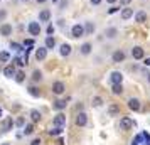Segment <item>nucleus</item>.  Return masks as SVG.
Returning <instances> with one entry per match:
<instances>
[{
	"label": "nucleus",
	"mask_w": 150,
	"mask_h": 145,
	"mask_svg": "<svg viewBox=\"0 0 150 145\" xmlns=\"http://www.w3.org/2000/svg\"><path fill=\"white\" fill-rule=\"evenodd\" d=\"M135 21H137V22H140V24H143V22L147 21V14H145V12H137Z\"/></svg>",
	"instance_id": "obj_18"
},
{
	"label": "nucleus",
	"mask_w": 150,
	"mask_h": 145,
	"mask_svg": "<svg viewBox=\"0 0 150 145\" xmlns=\"http://www.w3.org/2000/svg\"><path fill=\"white\" fill-rule=\"evenodd\" d=\"M47 57V47H39L35 51V59L37 61H44Z\"/></svg>",
	"instance_id": "obj_6"
},
{
	"label": "nucleus",
	"mask_w": 150,
	"mask_h": 145,
	"mask_svg": "<svg viewBox=\"0 0 150 145\" xmlns=\"http://www.w3.org/2000/svg\"><path fill=\"white\" fill-rule=\"evenodd\" d=\"M110 79H111V83L113 84H118L123 81V74L120 73V71H113L111 73V76H110Z\"/></svg>",
	"instance_id": "obj_8"
},
{
	"label": "nucleus",
	"mask_w": 150,
	"mask_h": 145,
	"mask_svg": "<svg viewBox=\"0 0 150 145\" xmlns=\"http://www.w3.org/2000/svg\"><path fill=\"white\" fill-rule=\"evenodd\" d=\"M44 2H46V0H37V4H44Z\"/></svg>",
	"instance_id": "obj_47"
},
{
	"label": "nucleus",
	"mask_w": 150,
	"mask_h": 145,
	"mask_svg": "<svg viewBox=\"0 0 150 145\" xmlns=\"http://www.w3.org/2000/svg\"><path fill=\"white\" fill-rule=\"evenodd\" d=\"M108 111H110V115H116V113L120 111V108H118V105H110Z\"/></svg>",
	"instance_id": "obj_29"
},
{
	"label": "nucleus",
	"mask_w": 150,
	"mask_h": 145,
	"mask_svg": "<svg viewBox=\"0 0 150 145\" xmlns=\"http://www.w3.org/2000/svg\"><path fill=\"white\" fill-rule=\"evenodd\" d=\"M14 62L17 64V66H24V64H27V62H25V59H21V57H17V59H14Z\"/></svg>",
	"instance_id": "obj_35"
},
{
	"label": "nucleus",
	"mask_w": 150,
	"mask_h": 145,
	"mask_svg": "<svg viewBox=\"0 0 150 145\" xmlns=\"http://www.w3.org/2000/svg\"><path fill=\"white\" fill-rule=\"evenodd\" d=\"M14 127V122H12V118H7L5 122H4V132H8L10 128Z\"/></svg>",
	"instance_id": "obj_21"
},
{
	"label": "nucleus",
	"mask_w": 150,
	"mask_h": 145,
	"mask_svg": "<svg viewBox=\"0 0 150 145\" xmlns=\"http://www.w3.org/2000/svg\"><path fill=\"white\" fill-rule=\"evenodd\" d=\"M132 127H133V122H132L128 117H123L122 120H120V128H122V130H130Z\"/></svg>",
	"instance_id": "obj_5"
},
{
	"label": "nucleus",
	"mask_w": 150,
	"mask_h": 145,
	"mask_svg": "<svg viewBox=\"0 0 150 145\" xmlns=\"http://www.w3.org/2000/svg\"><path fill=\"white\" fill-rule=\"evenodd\" d=\"M86 123H88L86 113H84V111H79L78 117H76V125H78V127H86Z\"/></svg>",
	"instance_id": "obj_4"
},
{
	"label": "nucleus",
	"mask_w": 150,
	"mask_h": 145,
	"mask_svg": "<svg viewBox=\"0 0 150 145\" xmlns=\"http://www.w3.org/2000/svg\"><path fill=\"white\" fill-rule=\"evenodd\" d=\"M27 29L30 35H39L41 34V22H30Z\"/></svg>",
	"instance_id": "obj_2"
},
{
	"label": "nucleus",
	"mask_w": 150,
	"mask_h": 145,
	"mask_svg": "<svg viewBox=\"0 0 150 145\" xmlns=\"http://www.w3.org/2000/svg\"><path fill=\"white\" fill-rule=\"evenodd\" d=\"M4 74H5L7 78H14L15 74H17V71H15L14 64H8V66H5V68H4Z\"/></svg>",
	"instance_id": "obj_9"
},
{
	"label": "nucleus",
	"mask_w": 150,
	"mask_h": 145,
	"mask_svg": "<svg viewBox=\"0 0 150 145\" xmlns=\"http://www.w3.org/2000/svg\"><path fill=\"white\" fill-rule=\"evenodd\" d=\"M132 56H133V59H142L143 57V49L140 46H137V47L132 49Z\"/></svg>",
	"instance_id": "obj_12"
},
{
	"label": "nucleus",
	"mask_w": 150,
	"mask_h": 145,
	"mask_svg": "<svg viewBox=\"0 0 150 145\" xmlns=\"http://www.w3.org/2000/svg\"><path fill=\"white\" fill-rule=\"evenodd\" d=\"M106 2H108V4H115L116 0H106Z\"/></svg>",
	"instance_id": "obj_46"
},
{
	"label": "nucleus",
	"mask_w": 150,
	"mask_h": 145,
	"mask_svg": "<svg viewBox=\"0 0 150 145\" xmlns=\"http://www.w3.org/2000/svg\"><path fill=\"white\" fill-rule=\"evenodd\" d=\"M29 93H30V96H34V98H39V96H41V91L37 90L35 86H30V88H29Z\"/></svg>",
	"instance_id": "obj_23"
},
{
	"label": "nucleus",
	"mask_w": 150,
	"mask_h": 145,
	"mask_svg": "<svg viewBox=\"0 0 150 145\" xmlns=\"http://www.w3.org/2000/svg\"><path fill=\"white\" fill-rule=\"evenodd\" d=\"M30 145H41V138H34V140L30 142Z\"/></svg>",
	"instance_id": "obj_38"
},
{
	"label": "nucleus",
	"mask_w": 150,
	"mask_h": 145,
	"mask_svg": "<svg viewBox=\"0 0 150 145\" xmlns=\"http://www.w3.org/2000/svg\"><path fill=\"white\" fill-rule=\"evenodd\" d=\"M24 133H25V135H30V133H34V125H32V123L25 125V128H24Z\"/></svg>",
	"instance_id": "obj_27"
},
{
	"label": "nucleus",
	"mask_w": 150,
	"mask_h": 145,
	"mask_svg": "<svg viewBox=\"0 0 150 145\" xmlns=\"http://www.w3.org/2000/svg\"><path fill=\"white\" fill-rule=\"evenodd\" d=\"M15 81H17V83H24V81H25V74H24V71H17V74H15Z\"/></svg>",
	"instance_id": "obj_22"
},
{
	"label": "nucleus",
	"mask_w": 150,
	"mask_h": 145,
	"mask_svg": "<svg viewBox=\"0 0 150 145\" xmlns=\"http://www.w3.org/2000/svg\"><path fill=\"white\" fill-rule=\"evenodd\" d=\"M30 120H32V122H39V120H41V113L37 110H32L30 111Z\"/></svg>",
	"instance_id": "obj_24"
},
{
	"label": "nucleus",
	"mask_w": 150,
	"mask_h": 145,
	"mask_svg": "<svg viewBox=\"0 0 150 145\" xmlns=\"http://www.w3.org/2000/svg\"><path fill=\"white\" fill-rule=\"evenodd\" d=\"M130 2H132V0H122V4H123V5H128Z\"/></svg>",
	"instance_id": "obj_45"
},
{
	"label": "nucleus",
	"mask_w": 150,
	"mask_h": 145,
	"mask_svg": "<svg viewBox=\"0 0 150 145\" xmlns=\"http://www.w3.org/2000/svg\"><path fill=\"white\" fill-rule=\"evenodd\" d=\"M101 105H103V100H101L100 96H95V98H93V106H96V108H100Z\"/></svg>",
	"instance_id": "obj_31"
},
{
	"label": "nucleus",
	"mask_w": 150,
	"mask_h": 145,
	"mask_svg": "<svg viewBox=\"0 0 150 145\" xmlns=\"http://www.w3.org/2000/svg\"><path fill=\"white\" fill-rule=\"evenodd\" d=\"M66 101H64V100H57V101H54V108L56 110H64V108H66Z\"/></svg>",
	"instance_id": "obj_19"
},
{
	"label": "nucleus",
	"mask_w": 150,
	"mask_h": 145,
	"mask_svg": "<svg viewBox=\"0 0 150 145\" xmlns=\"http://www.w3.org/2000/svg\"><path fill=\"white\" fill-rule=\"evenodd\" d=\"M115 12H118V7H111L108 10V14H115Z\"/></svg>",
	"instance_id": "obj_39"
},
{
	"label": "nucleus",
	"mask_w": 150,
	"mask_h": 145,
	"mask_svg": "<svg viewBox=\"0 0 150 145\" xmlns=\"http://www.w3.org/2000/svg\"><path fill=\"white\" fill-rule=\"evenodd\" d=\"M132 15H133V8H123L122 10V19L123 21H127V19H130V17H132Z\"/></svg>",
	"instance_id": "obj_15"
},
{
	"label": "nucleus",
	"mask_w": 150,
	"mask_h": 145,
	"mask_svg": "<svg viewBox=\"0 0 150 145\" xmlns=\"http://www.w3.org/2000/svg\"><path fill=\"white\" fill-rule=\"evenodd\" d=\"M52 123H54V127H64L66 125V115L64 113H57L54 117V120H52Z\"/></svg>",
	"instance_id": "obj_3"
},
{
	"label": "nucleus",
	"mask_w": 150,
	"mask_h": 145,
	"mask_svg": "<svg viewBox=\"0 0 150 145\" xmlns=\"http://www.w3.org/2000/svg\"><path fill=\"white\" fill-rule=\"evenodd\" d=\"M71 34H73V37H83V35L86 34V30H84V27H83L81 24H76V25H73V29H71Z\"/></svg>",
	"instance_id": "obj_1"
},
{
	"label": "nucleus",
	"mask_w": 150,
	"mask_h": 145,
	"mask_svg": "<svg viewBox=\"0 0 150 145\" xmlns=\"http://www.w3.org/2000/svg\"><path fill=\"white\" fill-rule=\"evenodd\" d=\"M54 46H56V39L52 37V35H47V37H46V47L54 49Z\"/></svg>",
	"instance_id": "obj_16"
},
{
	"label": "nucleus",
	"mask_w": 150,
	"mask_h": 145,
	"mask_svg": "<svg viewBox=\"0 0 150 145\" xmlns=\"http://www.w3.org/2000/svg\"><path fill=\"white\" fill-rule=\"evenodd\" d=\"M0 34L2 35H10L12 34V25H10V24H4V25L0 27Z\"/></svg>",
	"instance_id": "obj_13"
},
{
	"label": "nucleus",
	"mask_w": 150,
	"mask_h": 145,
	"mask_svg": "<svg viewBox=\"0 0 150 145\" xmlns=\"http://www.w3.org/2000/svg\"><path fill=\"white\" fill-rule=\"evenodd\" d=\"M61 132H62V127H56L54 130H52V128L49 130V135H59Z\"/></svg>",
	"instance_id": "obj_33"
},
{
	"label": "nucleus",
	"mask_w": 150,
	"mask_h": 145,
	"mask_svg": "<svg viewBox=\"0 0 150 145\" xmlns=\"http://www.w3.org/2000/svg\"><path fill=\"white\" fill-rule=\"evenodd\" d=\"M128 108L133 111H138L140 110V101L137 100V98H130L128 100Z\"/></svg>",
	"instance_id": "obj_11"
},
{
	"label": "nucleus",
	"mask_w": 150,
	"mask_h": 145,
	"mask_svg": "<svg viewBox=\"0 0 150 145\" xmlns=\"http://www.w3.org/2000/svg\"><path fill=\"white\" fill-rule=\"evenodd\" d=\"M59 52H61V56H64V57H66V56H69V54H71V46H69V44H62Z\"/></svg>",
	"instance_id": "obj_17"
},
{
	"label": "nucleus",
	"mask_w": 150,
	"mask_h": 145,
	"mask_svg": "<svg viewBox=\"0 0 150 145\" xmlns=\"http://www.w3.org/2000/svg\"><path fill=\"white\" fill-rule=\"evenodd\" d=\"M91 4H93V5H100V4H101V0H91Z\"/></svg>",
	"instance_id": "obj_42"
},
{
	"label": "nucleus",
	"mask_w": 150,
	"mask_h": 145,
	"mask_svg": "<svg viewBox=\"0 0 150 145\" xmlns=\"http://www.w3.org/2000/svg\"><path fill=\"white\" fill-rule=\"evenodd\" d=\"M143 64H145V66H150V57H147V59H145V62H143Z\"/></svg>",
	"instance_id": "obj_43"
},
{
	"label": "nucleus",
	"mask_w": 150,
	"mask_h": 145,
	"mask_svg": "<svg viewBox=\"0 0 150 145\" xmlns=\"http://www.w3.org/2000/svg\"><path fill=\"white\" fill-rule=\"evenodd\" d=\"M84 30H86V34H93V32H95V24H91V22H86V25H84Z\"/></svg>",
	"instance_id": "obj_26"
},
{
	"label": "nucleus",
	"mask_w": 150,
	"mask_h": 145,
	"mask_svg": "<svg viewBox=\"0 0 150 145\" xmlns=\"http://www.w3.org/2000/svg\"><path fill=\"white\" fill-rule=\"evenodd\" d=\"M111 59H113V62H123L125 61V52L123 51H115L113 56H111Z\"/></svg>",
	"instance_id": "obj_10"
},
{
	"label": "nucleus",
	"mask_w": 150,
	"mask_h": 145,
	"mask_svg": "<svg viewBox=\"0 0 150 145\" xmlns=\"http://www.w3.org/2000/svg\"><path fill=\"white\" fill-rule=\"evenodd\" d=\"M8 59H10V54H8V52H5V51H2V52H0V61H2V62H7Z\"/></svg>",
	"instance_id": "obj_28"
},
{
	"label": "nucleus",
	"mask_w": 150,
	"mask_h": 145,
	"mask_svg": "<svg viewBox=\"0 0 150 145\" xmlns=\"http://www.w3.org/2000/svg\"><path fill=\"white\" fill-rule=\"evenodd\" d=\"M64 90H66V86H64V83H62V81H56V83L52 84V91H54L56 95H62V93H64Z\"/></svg>",
	"instance_id": "obj_7"
},
{
	"label": "nucleus",
	"mask_w": 150,
	"mask_h": 145,
	"mask_svg": "<svg viewBox=\"0 0 150 145\" xmlns=\"http://www.w3.org/2000/svg\"><path fill=\"white\" fill-rule=\"evenodd\" d=\"M17 125H19V127H22V125H24V118H19V120H17Z\"/></svg>",
	"instance_id": "obj_41"
},
{
	"label": "nucleus",
	"mask_w": 150,
	"mask_h": 145,
	"mask_svg": "<svg viewBox=\"0 0 150 145\" xmlns=\"http://www.w3.org/2000/svg\"><path fill=\"white\" fill-rule=\"evenodd\" d=\"M149 81H150V74H149Z\"/></svg>",
	"instance_id": "obj_48"
},
{
	"label": "nucleus",
	"mask_w": 150,
	"mask_h": 145,
	"mask_svg": "<svg viewBox=\"0 0 150 145\" xmlns=\"http://www.w3.org/2000/svg\"><path fill=\"white\" fill-rule=\"evenodd\" d=\"M24 44H25V46H29V47H30V46L34 44V41H32V39H27V41L24 42Z\"/></svg>",
	"instance_id": "obj_40"
},
{
	"label": "nucleus",
	"mask_w": 150,
	"mask_h": 145,
	"mask_svg": "<svg viewBox=\"0 0 150 145\" xmlns=\"http://www.w3.org/2000/svg\"><path fill=\"white\" fill-rule=\"evenodd\" d=\"M89 52H91V44H89V42H84V44H83L81 46V54H89Z\"/></svg>",
	"instance_id": "obj_20"
},
{
	"label": "nucleus",
	"mask_w": 150,
	"mask_h": 145,
	"mask_svg": "<svg viewBox=\"0 0 150 145\" xmlns=\"http://www.w3.org/2000/svg\"><path fill=\"white\" fill-rule=\"evenodd\" d=\"M142 138H143V135H137V137H135V142H133V145H142Z\"/></svg>",
	"instance_id": "obj_36"
},
{
	"label": "nucleus",
	"mask_w": 150,
	"mask_h": 145,
	"mask_svg": "<svg viewBox=\"0 0 150 145\" xmlns=\"http://www.w3.org/2000/svg\"><path fill=\"white\" fill-rule=\"evenodd\" d=\"M47 34H49V35L54 34V25H49V27H47Z\"/></svg>",
	"instance_id": "obj_37"
},
{
	"label": "nucleus",
	"mask_w": 150,
	"mask_h": 145,
	"mask_svg": "<svg viewBox=\"0 0 150 145\" xmlns=\"http://www.w3.org/2000/svg\"><path fill=\"white\" fill-rule=\"evenodd\" d=\"M49 19H51V12L49 10H42L39 14V22H47Z\"/></svg>",
	"instance_id": "obj_14"
},
{
	"label": "nucleus",
	"mask_w": 150,
	"mask_h": 145,
	"mask_svg": "<svg viewBox=\"0 0 150 145\" xmlns=\"http://www.w3.org/2000/svg\"><path fill=\"white\" fill-rule=\"evenodd\" d=\"M116 32H118V30H116L115 27L108 29V30H106V37H110V39H113V37H115V35H116Z\"/></svg>",
	"instance_id": "obj_30"
},
{
	"label": "nucleus",
	"mask_w": 150,
	"mask_h": 145,
	"mask_svg": "<svg viewBox=\"0 0 150 145\" xmlns=\"http://www.w3.org/2000/svg\"><path fill=\"white\" fill-rule=\"evenodd\" d=\"M10 47L14 49V51H22L21 44H17V42H10Z\"/></svg>",
	"instance_id": "obj_34"
},
{
	"label": "nucleus",
	"mask_w": 150,
	"mask_h": 145,
	"mask_svg": "<svg viewBox=\"0 0 150 145\" xmlns=\"http://www.w3.org/2000/svg\"><path fill=\"white\" fill-rule=\"evenodd\" d=\"M4 145H10V144H4Z\"/></svg>",
	"instance_id": "obj_49"
},
{
	"label": "nucleus",
	"mask_w": 150,
	"mask_h": 145,
	"mask_svg": "<svg viewBox=\"0 0 150 145\" xmlns=\"http://www.w3.org/2000/svg\"><path fill=\"white\" fill-rule=\"evenodd\" d=\"M32 79H34V81H41L42 79V73L41 71H34V73H32Z\"/></svg>",
	"instance_id": "obj_32"
},
{
	"label": "nucleus",
	"mask_w": 150,
	"mask_h": 145,
	"mask_svg": "<svg viewBox=\"0 0 150 145\" xmlns=\"http://www.w3.org/2000/svg\"><path fill=\"white\" fill-rule=\"evenodd\" d=\"M111 91H113L115 95H122V93H123L122 83H118V84H113V88H111Z\"/></svg>",
	"instance_id": "obj_25"
},
{
	"label": "nucleus",
	"mask_w": 150,
	"mask_h": 145,
	"mask_svg": "<svg viewBox=\"0 0 150 145\" xmlns=\"http://www.w3.org/2000/svg\"><path fill=\"white\" fill-rule=\"evenodd\" d=\"M76 108H78V111H83V105L78 103V106H76Z\"/></svg>",
	"instance_id": "obj_44"
}]
</instances>
